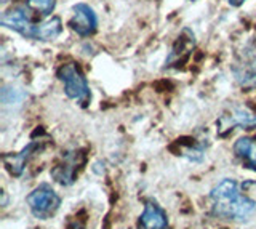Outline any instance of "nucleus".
<instances>
[{
	"label": "nucleus",
	"mask_w": 256,
	"mask_h": 229,
	"mask_svg": "<svg viewBox=\"0 0 256 229\" xmlns=\"http://www.w3.org/2000/svg\"><path fill=\"white\" fill-rule=\"evenodd\" d=\"M138 229H168V216L156 200H148L138 220Z\"/></svg>",
	"instance_id": "nucleus-10"
},
{
	"label": "nucleus",
	"mask_w": 256,
	"mask_h": 229,
	"mask_svg": "<svg viewBox=\"0 0 256 229\" xmlns=\"http://www.w3.org/2000/svg\"><path fill=\"white\" fill-rule=\"evenodd\" d=\"M85 162L82 151H68L61 156L60 162L52 168V178L62 186H70L77 178L78 168Z\"/></svg>",
	"instance_id": "nucleus-6"
},
{
	"label": "nucleus",
	"mask_w": 256,
	"mask_h": 229,
	"mask_svg": "<svg viewBox=\"0 0 256 229\" xmlns=\"http://www.w3.org/2000/svg\"><path fill=\"white\" fill-rule=\"evenodd\" d=\"M58 77L64 84V92H66L68 98L80 102L82 106H86L92 100L90 86H88L86 78L77 64L68 62V64L61 66L58 70Z\"/></svg>",
	"instance_id": "nucleus-2"
},
{
	"label": "nucleus",
	"mask_w": 256,
	"mask_h": 229,
	"mask_svg": "<svg viewBox=\"0 0 256 229\" xmlns=\"http://www.w3.org/2000/svg\"><path fill=\"white\" fill-rule=\"evenodd\" d=\"M45 148L42 140H32L30 143L22 148L18 154H5L4 156V165L5 168L10 172V175L13 176H21L24 168H26L28 162L30 160V157L34 156L37 151H42Z\"/></svg>",
	"instance_id": "nucleus-7"
},
{
	"label": "nucleus",
	"mask_w": 256,
	"mask_h": 229,
	"mask_svg": "<svg viewBox=\"0 0 256 229\" xmlns=\"http://www.w3.org/2000/svg\"><path fill=\"white\" fill-rule=\"evenodd\" d=\"M26 4L30 10L46 16V14H50L54 10L56 0H26Z\"/></svg>",
	"instance_id": "nucleus-13"
},
{
	"label": "nucleus",
	"mask_w": 256,
	"mask_h": 229,
	"mask_svg": "<svg viewBox=\"0 0 256 229\" xmlns=\"http://www.w3.org/2000/svg\"><path fill=\"white\" fill-rule=\"evenodd\" d=\"M228 2H229L232 6H240L244 2H246V0H228Z\"/></svg>",
	"instance_id": "nucleus-15"
},
{
	"label": "nucleus",
	"mask_w": 256,
	"mask_h": 229,
	"mask_svg": "<svg viewBox=\"0 0 256 229\" xmlns=\"http://www.w3.org/2000/svg\"><path fill=\"white\" fill-rule=\"evenodd\" d=\"M2 26L13 29L24 37L34 38L36 24H32L28 12L21 6H16V8H12L2 14Z\"/></svg>",
	"instance_id": "nucleus-9"
},
{
	"label": "nucleus",
	"mask_w": 256,
	"mask_h": 229,
	"mask_svg": "<svg viewBox=\"0 0 256 229\" xmlns=\"http://www.w3.org/2000/svg\"><path fill=\"white\" fill-rule=\"evenodd\" d=\"M70 29L82 37H88L94 34L96 26H98V18L92 6L86 4H77L74 6V14L69 21Z\"/></svg>",
	"instance_id": "nucleus-8"
},
{
	"label": "nucleus",
	"mask_w": 256,
	"mask_h": 229,
	"mask_svg": "<svg viewBox=\"0 0 256 229\" xmlns=\"http://www.w3.org/2000/svg\"><path fill=\"white\" fill-rule=\"evenodd\" d=\"M61 32H62V22L58 16H53L44 22L36 24L34 38L36 40L46 42V40H53V38H56Z\"/></svg>",
	"instance_id": "nucleus-12"
},
{
	"label": "nucleus",
	"mask_w": 256,
	"mask_h": 229,
	"mask_svg": "<svg viewBox=\"0 0 256 229\" xmlns=\"http://www.w3.org/2000/svg\"><path fill=\"white\" fill-rule=\"evenodd\" d=\"M26 202L29 205L30 213L36 218L48 220L60 210L61 197L54 192V189L50 184L44 183L37 186L34 191L26 197Z\"/></svg>",
	"instance_id": "nucleus-3"
},
{
	"label": "nucleus",
	"mask_w": 256,
	"mask_h": 229,
	"mask_svg": "<svg viewBox=\"0 0 256 229\" xmlns=\"http://www.w3.org/2000/svg\"><path fill=\"white\" fill-rule=\"evenodd\" d=\"M216 127L221 136L228 135L236 127L253 130L256 128V110L245 104L232 106L220 116V119L216 120Z\"/></svg>",
	"instance_id": "nucleus-5"
},
{
	"label": "nucleus",
	"mask_w": 256,
	"mask_h": 229,
	"mask_svg": "<svg viewBox=\"0 0 256 229\" xmlns=\"http://www.w3.org/2000/svg\"><path fill=\"white\" fill-rule=\"evenodd\" d=\"M68 229H85V221H80V220L76 216L72 221H69Z\"/></svg>",
	"instance_id": "nucleus-14"
},
{
	"label": "nucleus",
	"mask_w": 256,
	"mask_h": 229,
	"mask_svg": "<svg viewBox=\"0 0 256 229\" xmlns=\"http://www.w3.org/2000/svg\"><path fill=\"white\" fill-rule=\"evenodd\" d=\"M234 156L245 168L256 172V136H244L234 143Z\"/></svg>",
	"instance_id": "nucleus-11"
},
{
	"label": "nucleus",
	"mask_w": 256,
	"mask_h": 229,
	"mask_svg": "<svg viewBox=\"0 0 256 229\" xmlns=\"http://www.w3.org/2000/svg\"><path fill=\"white\" fill-rule=\"evenodd\" d=\"M212 213L221 220L244 221L256 208V202L242 192L236 180L226 178L210 192Z\"/></svg>",
	"instance_id": "nucleus-1"
},
{
	"label": "nucleus",
	"mask_w": 256,
	"mask_h": 229,
	"mask_svg": "<svg viewBox=\"0 0 256 229\" xmlns=\"http://www.w3.org/2000/svg\"><path fill=\"white\" fill-rule=\"evenodd\" d=\"M232 74L244 88L256 86V40L248 42L242 50L237 52L232 64Z\"/></svg>",
	"instance_id": "nucleus-4"
}]
</instances>
